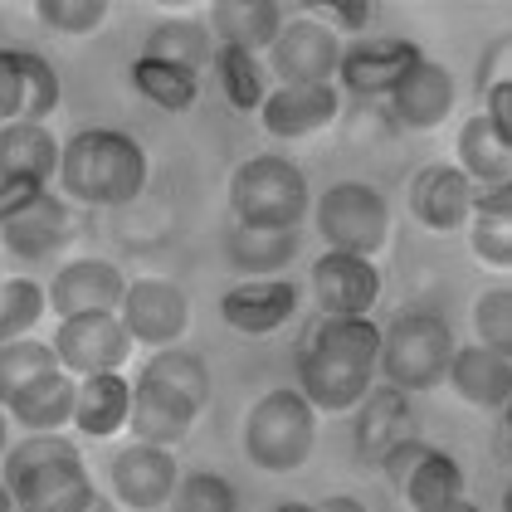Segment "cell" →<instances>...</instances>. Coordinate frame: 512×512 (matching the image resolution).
Listing matches in <instances>:
<instances>
[{
    "mask_svg": "<svg viewBox=\"0 0 512 512\" xmlns=\"http://www.w3.org/2000/svg\"><path fill=\"white\" fill-rule=\"evenodd\" d=\"M40 20L59 35H88L108 20V0H40Z\"/></svg>",
    "mask_w": 512,
    "mask_h": 512,
    "instance_id": "39",
    "label": "cell"
},
{
    "mask_svg": "<svg viewBox=\"0 0 512 512\" xmlns=\"http://www.w3.org/2000/svg\"><path fill=\"white\" fill-rule=\"evenodd\" d=\"M454 152H459V171L469 176L473 186L512 181V142H503V137L493 132V122L483 118V113L459 127V142H454Z\"/></svg>",
    "mask_w": 512,
    "mask_h": 512,
    "instance_id": "29",
    "label": "cell"
},
{
    "mask_svg": "<svg viewBox=\"0 0 512 512\" xmlns=\"http://www.w3.org/2000/svg\"><path fill=\"white\" fill-rule=\"evenodd\" d=\"M49 347L59 356V366L83 381L98 371H122V361L132 356V337H127L118 313H79L59 322Z\"/></svg>",
    "mask_w": 512,
    "mask_h": 512,
    "instance_id": "8",
    "label": "cell"
},
{
    "mask_svg": "<svg viewBox=\"0 0 512 512\" xmlns=\"http://www.w3.org/2000/svg\"><path fill=\"white\" fill-rule=\"evenodd\" d=\"M317 449V410L298 391L259 395L244 415V454L264 473H293Z\"/></svg>",
    "mask_w": 512,
    "mask_h": 512,
    "instance_id": "5",
    "label": "cell"
},
{
    "mask_svg": "<svg viewBox=\"0 0 512 512\" xmlns=\"http://www.w3.org/2000/svg\"><path fill=\"white\" fill-rule=\"evenodd\" d=\"M83 512H118V503H108V498L98 493V498H93V503H88V508H83Z\"/></svg>",
    "mask_w": 512,
    "mask_h": 512,
    "instance_id": "50",
    "label": "cell"
},
{
    "mask_svg": "<svg viewBox=\"0 0 512 512\" xmlns=\"http://www.w3.org/2000/svg\"><path fill=\"white\" fill-rule=\"evenodd\" d=\"M59 142L44 122H5L0 127V181H40L59 176Z\"/></svg>",
    "mask_w": 512,
    "mask_h": 512,
    "instance_id": "23",
    "label": "cell"
},
{
    "mask_svg": "<svg viewBox=\"0 0 512 512\" xmlns=\"http://www.w3.org/2000/svg\"><path fill=\"white\" fill-rule=\"evenodd\" d=\"M118 317L132 342H147L152 352H161V347H176V337L186 332L191 303H186V293H181L176 283H166V278H137V283H127V293H122Z\"/></svg>",
    "mask_w": 512,
    "mask_h": 512,
    "instance_id": "9",
    "label": "cell"
},
{
    "mask_svg": "<svg viewBox=\"0 0 512 512\" xmlns=\"http://www.w3.org/2000/svg\"><path fill=\"white\" fill-rule=\"evenodd\" d=\"M469 220H508V225H512V181L473 186V196H469Z\"/></svg>",
    "mask_w": 512,
    "mask_h": 512,
    "instance_id": "42",
    "label": "cell"
},
{
    "mask_svg": "<svg viewBox=\"0 0 512 512\" xmlns=\"http://www.w3.org/2000/svg\"><path fill=\"white\" fill-rule=\"evenodd\" d=\"M210 35H220V44L230 49H244V54H269L283 30V10L274 0H220L210 5Z\"/></svg>",
    "mask_w": 512,
    "mask_h": 512,
    "instance_id": "22",
    "label": "cell"
},
{
    "mask_svg": "<svg viewBox=\"0 0 512 512\" xmlns=\"http://www.w3.org/2000/svg\"><path fill=\"white\" fill-rule=\"evenodd\" d=\"M322 15H327V20H322V25H327V30H332V35H337V30H366V25H371V0H327V5H322Z\"/></svg>",
    "mask_w": 512,
    "mask_h": 512,
    "instance_id": "43",
    "label": "cell"
},
{
    "mask_svg": "<svg viewBox=\"0 0 512 512\" xmlns=\"http://www.w3.org/2000/svg\"><path fill=\"white\" fill-rule=\"evenodd\" d=\"M215 74H220V88H225V103L235 113H259L264 98H269V83H264V64L244 49H230V44H215Z\"/></svg>",
    "mask_w": 512,
    "mask_h": 512,
    "instance_id": "33",
    "label": "cell"
},
{
    "mask_svg": "<svg viewBox=\"0 0 512 512\" xmlns=\"http://www.w3.org/2000/svg\"><path fill=\"white\" fill-rule=\"evenodd\" d=\"M454 356V332L449 322L430 308H405L400 317H391V327H381V356L376 371L381 381L395 391H430L444 381Z\"/></svg>",
    "mask_w": 512,
    "mask_h": 512,
    "instance_id": "3",
    "label": "cell"
},
{
    "mask_svg": "<svg viewBox=\"0 0 512 512\" xmlns=\"http://www.w3.org/2000/svg\"><path fill=\"white\" fill-rule=\"evenodd\" d=\"M142 376H152L161 386H171L176 395H186L196 410L210 405V366H205V356L191 352V347H161V352L147 361Z\"/></svg>",
    "mask_w": 512,
    "mask_h": 512,
    "instance_id": "34",
    "label": "cell"
},
{
    "mask_svg": "<svg viewBox=\"0 0 512 512\" xmlns=\"http://www.w3.org/2000/svg\"><path fill=\"white\" fill-rule=\"evenodd\" d=\"M405 434H410V395L395 386L366 391V400L356 405V459L381 464V454Z\"/></svg>",
    "mask_w": 512,
    "mask_h": 512,
    "instance_id": "24",
    "label": "cell"
},
{
    "mask_svg": "<svg viewBox=\"0 0 512 512\" xmlns=\"http://www.w3.org/2000/svg\"><path fill=\"white\" fill-rule=\"evenodd\" d=\"M44 371H59V356L49 342L20 337V342H0V410L25 391L30 381H40Z\"/></svg>",
    "mask_w": 512,
    "mask_h": 512,
    "instance_id": "35",
    "label": "cell"
},
{
    "mask_svg": "<svg viewBox=\"0 0 512 512\" xmlns=\"http://www.w3.org/2000/svg\"><path fill=\"white\" fill-rule=\"evenodd\" d=\"M317 512H366L356 498H347V493H332V498H322L317 503Z\"/></svg>",
    "mask_w": 512,
    "mask_h": 512,
    "instance_id": "48",
    "label": "cell"
},
{
    "mask_svg": "<svg viewBox=\"0 0 512 512\" xmlns=\"http://www.w3.org/2000/svg\"><path fill=\"white\" fill-rule=\"evenodd\" d=\"M313 298L327 317H366L381 298V269L361 254L327 249L313 264Z\"/></svg>",
    "mask_w": 512,
    "mask_h": 512,
    "instance_id": "12",
    "label": "cell"
},
{
    "mask_svg": "<svg viewBox=\"0 0 512 512\" xmlns=\"http://www.w3.org/2000/svg\"><path fill=\"white\" fill-rule=\"evenodd\" d=\"M0 512H15V498H10V488L0 483Z\"/></svg>",
    "mask_w": 512,
    "mask_h": 512,
    "instance_id": "53",
    "label": "cell"
},
{
    "mask_svg": "<svg viewBox=\"0 0 512 512\" xmlns=\"http://www.w3.org/2000/svg\"><path fill=\"white\" fill-rule=\"evenodd\" d=\"M420 59H425L420 44H410V40H356V44H347L342 59H337V79L347 83L352 93H361V98H376V93L391 98V88L405 79Z\"/></svg>",
    "mask_w": 512,
    "mask_h": 512,
    "instance_id": "16",
    "label": "cell"
},
{
    "mask_svg": "<svg viewBox=\"0 0 512 512\" xmlns=\"http://www.w3.org/2000/svg\"><path fill=\"white\" fill-rule=\"evenodd\" d=\"M59 186L79 205L122 210L147 186V152L118 127H83L59 152Z\"/></svg>",
    "mask_w": 512,
    "mask_h": 512,
    "instance_id": "2",
    "label": "cell"
},
{
    "mask_svg": "<svg viewBox=\"0 0 512 512\" xmlns=\"http://www.w3.org/2000/svg\"><path fill=\"white\" fill-rule=\"evenodd\" d=\"M35 200H44V186L40 181H0V225L25 215Z\"/></svg>",
    "mask_w": 512,
    "mask_h": 512,
    "instance_id": "44",
    "label": "cell"
},
{
    "mask_svg": "<svg viewBox=\"0 0 512 512\" xmlns=\"http://www.w3.org/2000/svg\"><path fill=\"white\" fill-rule=\"evenodd\" d=\"M293 313H298V288L288 278H249L220 298L225 327H235L244 337H264V332L283 327Z\"/></svg>",
    "mask_w": 512,
    "mask_h": 512,
    "instance_id": "18",
    "label": "cell"
},
{
    "mask_svg": "<svg viewBox=\"0 0 512 512\" xmlns=\"http://www.w3.org/2000/svg\"><path fill=\"white\" fill-rule=\"evenodd\" d=\"M127 410H132V386L122 381V371H98V376H83L79 395H74V425L88 439H108L127 425Z\"/></svg>",
    "mask_w": 512,
    "mask_h": 512,
    "instance_id": "27",
    "label": "cell"
},
{
    "mask_svg": "<svg viewBox=\"0 0 512 512\" xmlns=\"http://www.w3.org/2000/svg\"><path fill=\"white\" fill-rule=\"evenodd\" d=\"M49 308L35 278H0V342H20Z\"/></svg>",
    "mask_w": 512,
    "mask_h": 512,
    "instance_id": "37",
    "label": "cell"
},
{
    "mask_svg": "<svg viewBox=\"0 0 512 512\" xmlns=\"http://www.w3.org/2000/svg\"><path fill=\"white\" fill-rule=\"evenodd\" d=\"M508 35H498V40H488V49H483V64H478V93H488L493 83H503L508 79Z\"/></svg>",
    "mask_w": 512,
    "mask_h": 512,
    "instance_id": "45",
    "label": "cell"
},
{
    "mask_svg": "<svg viewBox=\"0 0 512 512\" xmlns=\"http://www.w3.org/2000/svg\"><path fill=\"white\" fill-rule=\"evenodd\" d=\"M444 376L478 410H508L512 405V356L508 352H488L478 342L473 347H454Z\"/></svg>",
    "mask_w": 512,
    "mask_h": 512,
    "instance_id": "21",
    "label": "cell"
},
{
    "mask_svg": "<svg viewBox=\"0 0 512 512\" xmlns=\"http://www.w3.org/2000/svg\"><path fill=\"white\" fill-rule=\"evenodd\" d=\"M0 244L15 259H49V254H59L69 244V205L44 191V200H35L25 215L0 225Z\"/></svg>",
    "mask_w": 512,
    "mask_h": 512,
    "instance_id": "26",
    "label": "cell"
},
{
    "mask_svg": "<svg viewBox=\"0 0 512 512\" xmlns=\"http://www.w3.org/2000/svg\"><path fill=\"white\" fill-rule=\"evenodd\" d=\"M83 473L88 469H83L79 444L64 434H30L5 449V488L15 498V512H35Z\"/></svg>",
    "mask_w": 512,
    "mask_h": 512,
    "instance_id": "7",
    "label": "cell"
},
{
    "mask_svg": "<svg viewBox=\"0 0 512 512\" xmlns=\"http://www.w3.org/2000/svg\"><path fill=\"white\" fill-rule=\"evenodd\" d=\"M196 405L186 395H176L171 386H161L152 376H137L132 386V410H127V430L137 444H157V449H171L181 444L191 425H196Z\"/></svg>",
    "mask_w": 512,
    "mask_h": 512,
    "instance_id": "17",
    "label": "cell"
},
{
    "mask_svg": "<svg viewBox=\"0 0 512 512\" xmlns=\"http://www.w3.org/2000/svg\"><path fill=\"white\" fill-rule=\"evenodd\" d=\"M469 196L473 181L459 166H425L415 181H410V215L425 225V230H459L469 225Z\"/></svg>",
    "mask_w": 512,
    "mask_h": 512,
    "instance_id": "20",
    "label": "cell"
},
{
    "mask_svg": "<svg viewBox=\"0 0 512 512\" xmlns=\"http://www.w3.org/2000/svg\"><path fill=\"white\" fill-rule=\"evenodd\" d=\"M59 108V74L35 49H0V127L44 122Z\"/></svg>",
    "mask_w": 512,
    "mask_h": 512,
    "instance_id": "10",
    "label": "cell"
},
{
    "mask_svg": "<svg viewBox=\"0 0 512 512\" xmlns=\"http://www.w3.org/2000/svg\"><path fill=\"white\" fill-rule=\"evenodd\" d=\"M298 249H303L298 230H244V225H235L225 235V259L235 264V274H249V278L288 269L298 259Z\"/></svg>",
    "mask_w": 512,
    "mask_h": 512,
    "instance_id": "28",
    "label": "cell"
},
{
    "mask_svg": "<svg viewBox=\"0 0 512 512\" xmlns=\"http://www.w3.org/2000/svg\"><path fill=\"white\" fill-rule=\"evenodd\" d=\"M122 293H127V274L108 259H74L59 274L49 278L44 298L59 317H79V313H118Z\"/></svg>",
    "mask_w": 512,
    "mask_h": 512,
    "instance_id": "13",
    "label": "cell"
},
{
    "mask_svg": "<svg viewBox=\"0 0 512 512\" xmlns=\"http://www.w3.org/2000/svg\"><path fill=\"white\" fill-rule=\"evenodd\" d=\"M147 59L200 74L205 64H215V40L200 20H161V25L147 30Z\"/></svg>",
    "mask_w": 512,
    "mask_h": 512,
    "instance_id": "30",
    "label": "cell"
},
{
    "mask_svg": "<svg viewBox=\"0 0 512 512\" xmlns=\"http://www.w3.org/2000/svg\"><path fill=\"white\" fill-rule=\"evenodd\" d=\"M405 498H410V508L415 512H430V508H449V503H459L464 498V469H459V459L454 454H444V449H430L410 478H405V488H400Z\"/></svg>",
    "mask_w": 512,
    "mask_h": 512,
    "instance_id": "32",
    "label": "cell"
},
{
    "mask_svg": "<svg viewBox=\"0 0 512 512\" xmlns=\"http://www.w3.org/2000/svg\"><path fill=\"white\" fill-rule=\"evenodd\" d=\"M5 449H10V420H5V410H0V459H5Z\"/></svg>",
    "mask_w": 512,
    "mask_h": 512,
    "instance_id": "51",
    "label": "cell"
},
{
    "mask_svg": "<svg viewBox=\"0 0 512 512\" xmlns=\"http://www.w3.org/2000/svg\"><path fill=\"white\" fill-rule=\"evenodd\" d=\"M274 512H317V503H293V498H288V503H278Z\"/></svg>",
    "mask_w": 512,
    "mask_h": 512,
    "instance_id": "49",
    "label": "cell"
},
{
    "mask_svg": "<svg viewBox=\"0 0 512 512\" xmlns=\"http://www.w3.org/2000/svg\"><path fill=\"white\" fill-rule=\"evenodd\" d=\"M171 512H239V493L230 478L210 469H196V473H181L171 498H166Z\"/></svg>",
    "mask_w": 512,
    "mask_h": 512,
    "instance_id": "36",
    "label": "cell"
},
{
    "mask_svg": "<svg viewBox=\"0 0 512 512\" xmlns=\"http://www.w3.org/2000/svg\"><path fill=\"white\" fill-rule=\"evenodd\" d=\"M376 356H381V327L371 317H322L298 347V395L313 410H356L371 381H376Z\"/></svg>",
    "mask_w": 512,
    "mask_h": 512,
    "instance_id": "1",
    "label": "cell"
},
{
    "mask_svg": "<svg viewBox=\"0 0 512 512\" xmlns=\"http://www.w3.org/2000/svg\"><path fill=\"white\" fill-rule=\"evenodd\" d=\"M337 59H342V40L317 20V15H298V20H283L274 49H269V64L283 83H327L337 79Z\"/></svg>",
    "mask_w": 512,
    "mask_h": 512,
    "instance_id": "11",
    "label": "cell"
},
{
    "mask_svg": "<svg viewBox=\"0 0 512 512\" xmlns=\"http://www.w3.org/2000/svg\"><path fill=\"white\" fill-rule=\"evenodd\" d=\"M425 454H430V444H425V439H415V434H405L400 444H391V449L381 454V473L391 478V488H395V493L405 488V478H410V469H415V464H420Z\"/></svg>",
    "mask_w": 512,
    "mask_h": 512,
    "instance_id": "41",
    "label": "cell"
},
{
    "mask_svg": "<svg viewBox=\"0 0 512 512\" xmlns=\"http://www.w3.org/2000/svg\"><path fill=\"white\" fill-rule=\"evenodd\" d=\"M93 498H98V488H93V478L83 473V478H74L69 488H59V493H54L49 503H40L35 512H83Z\"/></svg>",
    "mask_w": 512,
    "mask_h": 512,
    "instance_id": "46",
    "label": "cell"
},
{
    "mask_svg": "<svg viewBox=\"0 0 512 512\" xmlns=\"http://www.w3.org/2000/svg\"><path fill=\"white\" fill-rule=\"evenodd\" d=\"M430 512H483V508H473L469 498H459V503H449V508H430Z\"/></svg>",
    "mask_w": 512,
    "mask_h": 512,
    "instance_id": "52",
    "label": "cell"
},
{
    "mask_svg": "<svg viewBox=\"0 0 512 512\" xmlns=\"http://www.w3.org/2000/svg\"><path fill=\"white\" fill-rule=\"evenodd\" d=\"M74 395H79V381L59 366V371H44L40 381H30L5 410L25 430L54 434V430H64V425H74Z\"/></svg>",
    "mask_w": 512,
    "mask_h": 512,
    "instance_id": "25",
    "label": "cell"
},
{
    "mask_svg": "<svg viewBox=\"0 0 512 512\" xmlns=\"http://www.w3.org/2000/svg\"><path fill=\"white\" fill-rule=\"evenodd\" d=\"M317 235L337 254H361L371 259L391 239V200L366 181H337L317 196Z\"/></svg>",
    "mask_w": 512,
    "mask_h": 512,
    "instance_id": "6",
    "label": "cell"
},
{
    "mask_svg": "<svg viewBox=\"0 0 512 512\" xmlns=\"http://www.w3.org/2000/svg\"><path fill=\"white\" fill-rule=\"evenodd\" d=\"M473 327H478V347L512 356V293L508 288H488L473 303Z\"/></svg>",
    "mask_w": 512,
    "mask_h": 512,
    "instance_id": "38",
    "label": "cell"
},
{
    "mask_svg": "<svg viewBox=\"0 0 512 512\" xmlns=\"http://www.w3.org/2000/svg\"><path fill=\"white\" fill-rule=\"evenodd\" d=\"M108 473H113V498L132 512L166 508V498H171V488L181 478L171 449H157V444H127V449H118V459H113Z\"/></svg>",
    "mask_w": 512,
    "mask_h": 512,
    "instance_id": "14",
    "label": "cell"
},
{
    "mask_svg": "<svg viewBox=\"0 0 512 512\" xmlns=\"http://www.w3.org/2000/svg\"><path fill=\"white\" fill-rule=\"evenodd\" d=\"M469 249L488 269L512 264V225L508 220H469Z\"/></svg>",
    "mask_w": 512,
    "mask_h": 512,
    "instance_id": "40",
    "label": "cell"
},
{
    "mask_svg": "<svg viewBox=\"0 0 512 512\" xmlns=\"http://www.w3.org/2000/svg\"><path fill=\"white\" fill-rule=\"evenodd\" d=\"M337 108H342V93L332 83H278L274 93L264 98L259 118H264L269 137L298 142V137L322 132L327 122L337 118Z\"/></svg>",
    "mask_w": 512,
    "mask_h": 512,
    "instance_id": "15",
    "label": "cell"
},
{
    "mask_svg": "<svg viewBox=\"0 0 512 512\" xmlns=\"http://www.w3.org/2000/svg\"><path fill=\"white\" fill-rule=\"evenodd\" d=\"M230 210L244 230H298L313 210L308 176L283 157H249L230 176Z\"/></svg>",
    "mask_w": 512,
    "mask_h": 512,
    "instance_id": "4",
    "label": "cell"
},
{
    "mask_svg": "<svg viewBox=\"0 0 512 512\" xmlns=\"http://www.w3.org/2000/svg\"><path fill=\"white\" fill-rule=\"evenodd\" d=\"M127 79H132V88H137L147 103H157L166 113H186V108L200 98V74L176 69V64H161V59H147V54L132 59Z\"/></svg>",
    "mask_w": 512,
    "mask_h": 512,
    "instance_id": "31",
    "label": "cell"
},
{
    "mask_svg": "<svg viewBox=\"0 0 512 512\" xmlns=\"http://www.w3.org/2000/svg\"><path fill=\"white\" fill-rule=\"evenodd\" d=\"M391 113L410 132H434L454 113V74L434 59H420L405 79L391 88Z\"/></svg>",
    "mask_w": 512,
    "mask_h": 512,
    "instance_id": "19",
    "label": "cell"
},
{
    "mask_svg": "<svg viewBox=\"0 0 512 512\" xmlns=\"http://www.w3.org/2000/svg\"><path fill=\"white\" fill-rule=\"evenodd\" d=\"M483 98H488V113H483V118L493 122V132H498L503 142H512V79L493 83Z\"/></svg>",
    "mask_w": 512,
    "mask_h": 512,
    "instance_id": "47",
    "label": "cell"
}]
</instances>
